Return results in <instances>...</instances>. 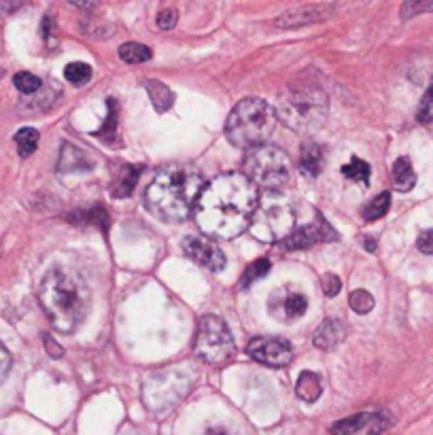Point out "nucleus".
<instances>
[{
	"mask_svg": "<svg viewBox=\"0 0 433 435\" xmlns=\"http://www.w3.org/2000/svg\"><path fill=\"white\" fill-rule=\"evenodd\" d=\"M193 348L202 361H206L210 365H223L232 359L236 344H234V335H232L228 323L215 314H206L200 321Z\"/></svg>",
	"mask_w": 433,
	"mask_h": 435,
	"instance_id": "obj_8",
	"label": "nucleus"
},
{
	"mask_svg": "<svg viewBox=\"0 0 433 435\" xmlns=\"http://www.w3.org/2000/svg\"><path fill=\"white\" fill-rule=\"evenodd\" d=\"M393 183L397 191H410L417 183V174L412 170V163L408 157H400L393 163Z\"/></svg>",
	"mask_w": 433,
	"mask_h": 435,
	"instance_id": "obj_22",
	"label": "nucleus"
},
{
	"mask_svg": "<svg viewBox=\"0 0 433 435\" xmlns=\"http://www.w3.org/2000/svg\"><path fill=\"white\" fill-rule=\"evenodd\" d=\"M327 113V94L316 85H289L277 102V117L297 134H312L323 128Z\"/></svg>",
	"mask_w": 433,
	"mask_h": 435,
	"instance_id": "obj_4",
	"label": "nucleus"
},
{
	"mask_svg": "<svg viewBox=\"0 0 433 435\" xmlns=\"http://www.w3.org/2000/svg\"><path fill=\"white\" fill-rule=\"evenodd\" d=\"M249 357L270 367H285L293 359L291 344L281 338H253L247 346Z\"/></svg>",
	"mask_w": 433,
	"mask_h": 435,
	"instance_id": "obj_10",
	"label": "nucleus"
},
{
	"mask_svg": "<svg viewBox=\"0 0 433 435\" xmlns=\"http://www.w3.org/2000/svg\"><path fill=\"white\" fill-rule=\"evenodd\" d=\"M94 157L75 146L73 143H62V149H60V159H58V172L62 174H68V172H87L94 168Z\"/></svg>",
	"mask_w": 433,
	"mask_h": 435,
	"instance_id": "obj_15",
	"label": "nucleus"
},
{
	"mask_svg": "<svg viewBox=\"0 0 433 435\" xmlns=\"http://www.w3.org/2000/svg\"><path fill=\"white\" fill-rule=\"evenodd\" d=\"M204 435H230L225 429H221V427H213V429H208Z\"/></svg>",
	"mask_w": 433,
	"mask_h": 435,
	"instance_id": "obj_42",
	"label": "nucleus"
},
{
	"mask_svg": "<svg viewBox=\"0 0 433 435\" xmlns=\"http://www.w3.org/2000/svg\"><path fill=\"white\" fill-rule=\"evenodd\" d=\"M144 90H146V94H149V98H151V102H153V107H155L157 113H166V111L172 107L174 94H172V90H170L168 85H164L161 81L149 79V81H144Z\"/></svg>",
	"mask_w": 433,
	"mask_h": 435,
	"instance_id": "obj_20",
	"label": "nucleus"
},
{
	"mask_svg": "<svg viewBox=\"0 0 433 435\" xmlns=\"http://www.w3.org/2000/svg\"><path fill=\"white\" fill-rule=\"evenodd\" d=\"M331 6L329 4H306V6H299V9H293L285 15H281L277 19V26L279 28H285V30H293V28H299V26H308V23H316V21H323L331 15Z\"/></svg>",
	"mask_w": 433,
	"mask_h": 435,
	"instance_id": "obj_14",
	"label": "nucleus"
},
{
	"mask_svg": "<svg viewBox=\"0 0 433 435\" xmlns=\"http://www.w3.org/2000/svg\"><path fill=\"white\" fill-rule=\"evenodd\" d=\"M45 348H47V353H49V357H53V359L64 357V348H62L51 335H45Z\"/></svg>",
	"mask_w": 433,
	"mask_h": 435,
	"instance_id": "obj_40",
	"label": "nucleus"
},
{
	"mask_svg": "<svg viewBox=\"0 0 433 435\" xmlns=\"http://www.w3.org/2000/svg\"><path fill=\"white\" fill-rule=\"evenodd\" d=\"M270 268H272V264H270V259H257V262H253L247 270H245V274H242V281H240V287L245 289V287H249V285H253L255 281H260V279H264L268 272H270Z\"/></svg>",
	"mask_w": 433,
	"mask_h": 435,
	"instance_id": "obj_30",
	"label": "nucleus"
},
{
	"mask_svg": "<svg viewBox=\"0 0 433 435\" xmlns=\"http://www.w3.org/2000/svg\"><path fill=\"white\" fill-rule=\"evenodd\" d=\"M41 306L60 333H73L90 312V287L81 274L64 268H53L41 283Z\"/></svg>",
	"mask_w": 433,
	"mask_h": 435,
	"instance_id": "obj_3",
	"label": "nucleus"
},
{
	"mask_svg": "<svg viewBox=\"0 0 433 435\" xmlns=\"http://www.w3.org/2000/svg\"><path fill=\"white\" fill-rule=\"evenodd\" d=\"M295 393L301 402L306 404H314L321 393H323V382H321V376L314 374V372H301V376L297 378V385H295Z\"/></svg>",
	"mask_w": 433,
	"mask_h": 435,
	"instance_id": "obj_19",
	"label": "nucleus"
},
{
	"mask_svg": "<svg viewBox=\"0 0 433 435\" xmlns=\"http://www.w3.org/2000/svg\"><path fill=\"white\" fill-rule=\"evenodd\" d=\"M187 393V382L181 374L166 370L155 372L144 380L143 397L146 406H153L155 410H161L164 406H170L172 402L181 399Z\"/></svg>",
	"mask_w": 433,
	"mask_h": 435,
	"instance_id": "obj_9",
	"label": "nucleus"
},
{
	"mask_svg": "<svg viewBox=\"0 0 433 435\" xmlns=\"http://www.w3.org/2000/svg\"><path fill=\"white\" fill-rule=\"evenodd\" d=\"M204 178L189 163H170L157 170L146 187V206L161 221H185L196 210Z\"/></svg>",
	"mask_w": 433,
	"mask_h": 435,
	"instance_id": "obj_2",
	"label": "nucleus"
},
{
	"mask_svg": "<svg viewBox=\"0 0 433 435\" xmlns=\"http://www.w3.org/2000/svg\"><path fill=\"white\" fill-rule=\"evenodd\" d=\"M270 314L281 321V323H291L297 321L306 314L308 310V297L301 291L289 289V287H279L268 299Z\"/></svg>",
	"mask_w": 433,
	"mask_h": 435,
	"instance_id": "obj_11",
	"label": "nucleus"
},
{
	"mask_svg": "<svg viewBox=\"0 0 433 435\" xmlns=\"http://www.w3.org/2000/svg\"><path fill=\"white\" fill-rule=\"evenodd\" d=\"M242 174L260 189L270 193L285 187L291 174V163L283 149L274 145H262L249 149L242 161Z\"/></svg>",
	"mask_w": 433,
	"mask_h": 435,
	"instance_id": "obj_6",
	"label": "nucleus"
},
{
	"mask_svg": "<svg viewBox=\"0 0 433 435\" xmlns=\"http://www.w3.org/2000/svg\"><path fill=\"white\" fill-rule=\"evenodd\" d=\"M98 136L109 145L115 143V136H117V102L115 100H109V117L105 122V128H100Z\"/></svg>",
	"mask_w": 433,
	"mask_h": 435,
	"instance_id": "obj_31",
	"label": "nucleus"
},
{
	"mask_svg": "<svg viewBox=\"0 0 433 435\" xmlns=\"http://www.w3.org/2000/svg\"><path fill=\"white\" fill-rule=\"evenodd\" d=\"M249 232L262 242H283L295 232V213L281 195L268 193L257 202Z\"/></svg>",
	"mask_w": 433,
	"mask_h": 435,
	"instance_id": "obj_7",
	"label": "nucleus"
},
{
	"mask_svg": "<svg viewBox=\"0 0 433 435\" xmlns=\"http://www.w3.org/2000/svg\"><path fill=\"white\" fill-rule=\"evenodd\" d=\"M363 247L370 251V253H374L376 251V240L372 238V236H365V240H363Z\"/></svg>",
	"mask_w": 433,
	"mask_h": 435,
	"instance_id": "obj_41",
	"label": "nucleus"
},
{
	"mask_svg": "<svg viewBox=\"0 0 433 435\" xmlns=\"http://www.w3.org/2000/svg\"><path fill=\"white\" fill-rule=\"evenodd\" d=\"M64 79L73 85H85L92 79V68L90 64H83V62H70L64 68Z\"/></svg>",
	"mask_w": 433,
	"mask_h": 435,
	"instance_id": "obj_29",
	"label": "nucleus"
},
{
	"mask_svg": "<svg viewBox=\"0 0 433 435\" xmlns=\"http://www.w3.org/2000/svg\"><path fill=\"white\" fill-rule=\"evenodd\" d=\"M325 166V149L316 143H304L299 155V170L306 176H319Z\"/></svg>",
	"mask_w": 433,
	"mask_h": 435,
	"instance_id": "obj_18",
	"label": "nucleus"
},
{
	"mask_svg": "<svg viewBox=\"0 0 433 435\" xmlns=\"http://www.w3.org/2000/svg\"><path fill=\"white\" fill-rule=\"evenodd\" d=\"M344 335H346L344 325H342L340 321H336V318H327V321H323V323L314 329V333H312V344H314L316 348H321V350H331V348H336V346L344 340Z\"/></svg>",
	"mask_w": 433,
	"mask_h": 435,
	"instance_id": "obj_16",
	"label": "nucleus"
},
{
	"mask_svg": "<svg viewBox=\"0 0 433 435\" xmlns=\"http://www.w3.org/2000/svg\"><path fill=\"white\" fill-rule=\"evenodd\" d=\"M176 21H178V13H176V9H164V11L159 13V17H157V26H159L161 30H170V28H174Z\"/></svg>",
	"mask_w": 433,
	"mask_h": 435,
	"instance_id": "obj_37",
	"label": "nucleus"
},
{
	"mask_svg": "<svg viewBox=\"0 0 433 435\" xmlns=\"http://www.w3.org/2000/svg\"><path fill=\"white\" fill-rule=\"evenodd\" d=\"M433 11V0H408L402 4V17L410 19L417 17L419 13H429Z\"/></svg>",
	"mask_w": 433,
	"mask_h": 435,
	"instance_id": "obj_34",
	"label": "nucleus"
},
{
	"mask_svg": "<svg viewBox=\"0 0 433 435\" xmlns=\"http://www.w3.org/2000/svg\"><path fill=\"white\" fill-rule=\"evenodd\" d=\"M277 113L260 98H245L234 107L225 124L228 141L238 149H255L266 145L268 136L274 132Z\"/></svg>",
	"mask_w": 433,
	"mask_h": 435,
	"instance_id": "obj_5",
	"label": "nucleus"
},
{
	"mask_svg": "<svg viewBox=\"0 0 433 435\" xmlns=\"http://www.w3.org/2000/svg\"><path fill=\"white\" fill-rule=\"evenodd\" d=\"M15 145H17V153L21 157H30L38 146V132L34 128H21L15 134Z\"/></svg>",
	"mask_w": 433,
	"mask_h": 435,
	"instance_id": "obj_25",
	"label": "nucleus"
},
{
	"mask_svg": "<svg viewBox=\"0 0 433 435\" xmlns=\"http://www.w3.org/2000/svg\"><path fill=\"white\" fill-rule=\"evenodd\" d=\"M340 289H342V281L336 276V274H331V272H327V274H323V293L327 295V297H333V295H338L340 293Z\"/></svg>",
	"mask_w": 433,
	"mask_h": 435,
	"instance_id": "obj_36",
	"label": "nucleus"
},
{
	"mask_svg": "<svg viewBox=\"0 0 433 435\" xmlns=\"http://www.w3.org/2000/svg\"><path fill=\"white\" fill-rule=\"evenodd\" d=\"M70 221L77 223V225H94V227H100V230L107 232V227L111 223V217L102 206H92V208L75 210L70 215Z\"/></svg>",
	"mask_w": 433,
	"mask_h": 435,
	"instance_id": "obj_21",
	"label": "nucleus"
},
{
	"mask_svg": "<svg viewBox=\"0 0 433 435\" xmlns=\"http://www.w3.org/2000/svg\"><path fill=\"white\" fill-rule=\"evenodd\" d=\"M417 247H419L421 253L433 255V230H425V232L419 234V238H417Z\"/></svg>",
	"mask_w": 433,
	"mask_h": 435,
	"instance_id": "obj_38",
	"label": "nucleus"
},
{
	"mask_svg": "<svg viewBox=\"0 0 433 435\" xmlns=\"http://www.w3.org/2000/svg\"><path fill=\"white\" fill-rule=\"evenodd\" d=\"M151 49L144 47L141 43H124L119 47V58L126 62V64H143L146 60H151Z\"/></svg>",
	"mask_w": 433,
	"mask_h": 435,
	"instance_id": "obj_24",
	"label": "nucleus"
},
{
	"mask_svg": "<svg viewBox=\"0 0 433 435\" xmlns=\"http://www.w3.org/2000/svg\"><path fill=\"white\" fill-rule=\"evenodd\" d=\"M342 174L355 183H361V185H370V174H372V168L368 161H363L361 157H353L346 166H342Z\"/></svg>",
	"mask_w": 433,
	"mask_h": 435,
	"instance_id": "obj_23",
	"label": "nucleus"
},
{
	"mask_svg": "<svg viewBox=\"0 0 433 435\" xmlns=\"http://www.w3.org/2000/svg\"><path fill=\"white\" fill-rule=\"evenodd\" d=\"M417 117H419V122H423V124H432L433 122V81L432 85H429V90H427V94H425L423 100H421V107H419Z\"/></svg>",
	"mask_w": 433,
	"mask_h": 435,
	"instance_id": "obj_35",
	"label": "nucleus"
},
{
	"mask_svg": "<svg viewBox=\"0 0 433 435\" xmlns=\"http://www.w3.org/2000/svg\"><path fill=\"white\" fill-rule=\"evenodd\" d=\"M389 206H391V195L389 193H380V195H376L365 208H363V219L365 221H376V219H380V217H385L387 213H389Z\"/></svg>",
	"mask_w": 433,
	"mask_h": 435,
	"instance_id": "obj_27",
	"label": "nucleus"
},
{
	"mask_svg": "<svg viewBox=\"0 0 433 435\" xmlns=\"http://www.w3.org/2000/svg\"><path fill=\"white\" fill-rule=\"evenodd\" d=\"M365 419H368V412H359L355 417H348V419H342V421L333 423L329 431H331V435H355L363 427Z\"/></svg>",
	"mask_w": 433,
	"mask_h": 435,
	"instance_id": "obj_26",
	"label": "nucleus"
},
{
	"mask_svg": "<svg viewBox=\"0 0 433 435\" xmlns=\"http://www.w3.org/2000/svg\"><path fill=\"white\" fill-rule=\"evenodd\" d=\"M13 85L21 92V94H36L41 90V79L30 75V72H17L13 77Z\"/></svg>",
	"mask_w": 433,
	"mask_h": 435,
	"instance_id": "obj_33",
	"label": "nucleus"
},
{
	"mask_svg": "<svg viewBox=\"0 0 433 435\" xmlns=\"http://www.w3.org/2000/svg\"><path fill=\"white\" fill-rule=\"evenodd\" d=\"M348 304L357 314H368L374 308V297L365 289H355L348 295Z\"/></svg>",
	"mask_w": 433,
	"mask_h": 435,
	"instance_id": "obj_32",
	"label": "nucleus"
},
{
	"mask_svg": "<svg viewBox=\"0 0 433 435\" xmlns=\"http://www.w3.org/2000/svg\"><path fill=\"white\" fill-rule=\"evenodd\" d=\"M260 189L242 172H225L204 185L196 204V223L208 238L232 240L249 230Z\"/></svg>",
	"mask_w": 433,
	"mask_h": 435,
	"instance_id": "obj_1",
	"label": "nucleus"
},
{
	"mask_svg": "<svg viewBox=\"0 0 433 435\" xmlns=\"http://www.w3.org/2000/svg\"><path fill=\"white\" fill-rule=\"evenodd\" d=\"M389 417L385 412H368V419L363 427L355 435H380L385 429H389Z\"/></svg>",
	"mask_w": 433,
	"mask_h": 435,
	"instance_id": "obj_28",
	"label": "nucleus"
},
{
	"mask_svg": "<svg viewBox=\"0 0 433 435\" xmlns=\"http://www.w3.org/2000/svg\"><path fill=\"white\" fill-rule=\"evenodd\" d=\"M11 355H9V350L4 348V344L0 342V385L6 380V376H9V370H11Z\"/></svg>",
	"mask_w": 433,
	"mask_h": 435,
	"instance_id": "obj_39",
	"label": "nucleus"
},
{
	"mask_svg": "<svg viewBox=\"0 0 433 435\" xmlns=\"http://www.w3.org/2000/svg\"><path fill=\"white\" fill-rule=\"evenodd\" d=\"M183 251L189 259H193L196 264L210 272H221L225 268L223 251L206 236H187L183 240Z\"/></svg>",
	"mask_w": 433,
	"mask_h": 435,
	"instance_id": "obj_12",
	"label": "nucleus"
},
{
	"mask_svg": "<svg viewBox=\"0 0 433 435\" xmlns=\"http://www.w3.org/2000/svg\"><path fill=\"white\" fill-rule=\"evenodd\" d=\"M331 240H338V232L325 221L323 215H319L310 225L295 230L287 240H283V249H287V251H299V249H308V247H312V245L331 242Z\"/></svg>",
	"mask_w": 433,
	"mask_h": 435,
	"instance_id": "obj_13",
	"label": "nucleus"
},
{
	"mask_svg": "<svg viewBox=\"0 0 433 435\" xmlns=\"http://www.w3.org/2000/svg\"><path fill=\"white\" fill-rule=\"evenodd\" d=\"M139 176H141V166H132V163H124L117 172H115V178H113V198L122 200V198H128L137 183H139Z\"/></svg>",
	"mask_w": 433,
	"mask_h": 435,
	"instance_id": "obj_17",
	"label": "nucleus"
}]
</instances>
